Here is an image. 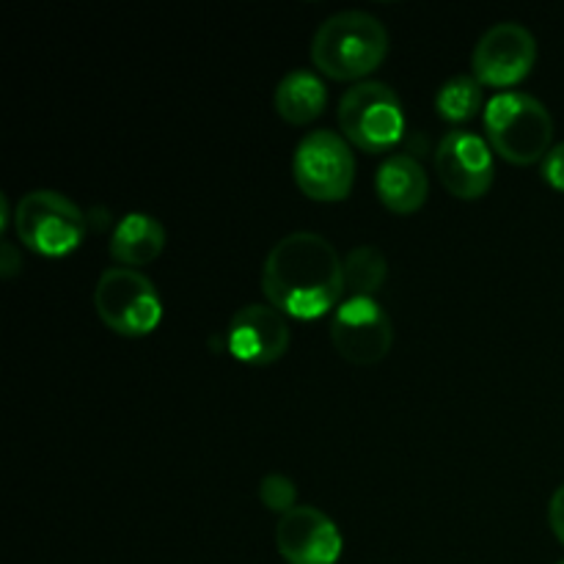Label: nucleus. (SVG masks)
<instances>
[{"label":"nucleus","instance_id":"1","mask_svg":"<svg viewBox=\"0 0 564 564\" xmlns=\"http://www.w3.org/2000/svg\"><path fill=\"white\" fill-rule=\"evenodd\" d=\"M345 259L323 235L292 231L264 257V301L284 317L301 323L328 317L345 301Z\"/></svg>","mask_w":564,"mask_h":564},{"label":"nucleus","instance_id":"2","mask_svg":"<svg viewBox=\"0 0 564 564\" xmlns=\"http://www.w3.org/2000/svg\"><path fill=\"white\" fill-rule=\"evenodd\" d=\"M389 55V33L367 11H339L317 28L312 39V64L325 77L356 83L372 75Z\"/></svg>","mask_w":564,"mask_h":564},{"label":"nucleus","instance_id":"3","mask_svg":"<svg viewBox=\"0 0 564 564\" xmlns=\"http://www.w3.org/2000/svg\"><path fill=\"white\" fill-rule=\"evenodd\" d=\"M485 141L512 165L543 163L554 149V119L532 94L501 91L485 105Z\"/></svg>","mask_w":564,"mask_h":564},{"label":"nucleus","instance_id":"4","mask_svg":"<svg viewBox=\"0 0 564 564\" xmlns=\"http://www.w3.org/2000/svg\"><path fill=\"white\" fill-rule=\"evenodd\" d=\"M341 138L367 154H389L405 135V110L394 88L378 80H364L347 88L339 99Z\"/></svg>","mask_w":564,"mask_h":564},{"label":"nucleus","instance_id":"5","mask_svg":"<svg viewBox=\"0 0 564 564\" xmlns=\"http://www.w3.org/2000/svg\"><path fill=\"white\" fill-rule=\"evenodd\" d=\"M17 237L28 251L44 259H64L86 237V215L72 198L55 191H31L17 202L11 215Z\"/></svg>","mask_w":564,"mask_h":564},{"label":"nucleus","instance_id":"6","mask_svg":"<svg viewBox=\"0 0 564 564\" xmlns=\"http://www.w3.org/2000/svg\"><path fill=\"white\" fill-rule=\"evenodd\" d=\"M94 306L105 328L124 339H143L163 323V301L158 286L141 270H105L94 286Z\"/></svg>","mask_w":564,"mask_h":564},{"label":"nucleus","instance_id":"7","mask_svg":"<svg viewBox=\"0 0 564 564\" xmlns=\"http://www.w3.org/2000/svg\"><path fill=\"white\" fill-rule=\"evenodd\" d=\"M292 176L312 202H345L356 185V158L339 132L314 130L297 143L292 154Z\"/></svg>","mask_w":564,"mask_h":564},{"label":"nucleus","instance_id":"8","mask_svg":"<svg viewBox=\"0 0 564 564\" xmlns=\"http://www.w3.org/2000/svg\"><path fill=\"white\" fill-rule=\"evenodd\" d=\"M330 345L356 367H375L394 345V325L389 312L375 297L347 295L330 314Z\"/></svg>","mask_w":564,"mask_h":564},{"label":"nucleus","instance_id":"9","mask_svg":"<svg viewBox=\"0 0 564 564\" xmlns=\"http://www.w3.org/2000/svg\"><path fill=\"white\" fill-rule=\"evenodd\" d=\"M538 64V39L521 22H499L479 36L471 55V75L485 88L507 91L532 75Z\"/></svg>","mask_w":564,"mask_h":564},{"label":"nucleus","instance_id":"10","mask_svg":"<svg viewBox=\"0 0 564 564\" xmlns=\"http://www.w3.org/2000/svg\"><path fill=\"white\" fill-rule=\"evenodd\" d=\"M435 174L449 196L460 202H477L494 187V149L477 132H446L435 149Z\"/></svg>","mask_w":564,"mask_h":564},{"label":"nucleus","instance_id":"11","mask_svg":"<svg viewBox=\"0 0 564 564\" xmlns=\"http://www.w3.org/2000/svg\"><path fill=\"white\" fill-rule=\"evenodd\" d=\"M275 549L286 564H336L345 551L339 527L317 507H295L279 518Z\"/></svg>","mask_w":564,"mask_h":564},{"label":"nucleus","instance_id":"12","mask_svg":"<svg viewBox=\"0 0 564 564\" xmlns=\"http://www.w3.org/2000/svg\"><path fill=\"white\" fill-rule=\"evenodd\" d=\"M226 347L248 367H270L290 350V323L270 303L242 306L226 328Z\"/></svg>","mask_w":564,"mask_h":564},{"label":"nucleus","instance_id":"13","mask_svg":"<svg viewBox=\"0 0 564 564\" xmlns=\"http://www.w3.org/2000/svg\"><path fill=\"white\" fill-rule=\"evenodd\" d=\"M380 204L394 215H413L427 204L430 176L411 154H389L375 176Z\"/></svg>","mask_w":564,"mask_h":564},{"label":"nucleus","instance_id":"14","mask_svg":"<svg viewBox=\"0 0 564 564\" xmlns=\"http://www.w3.org/2000/svg\"><path fill=\"white\" fill-rule=\"evenodd\" d=\"M165 248V229L158 218L147 213H130L116 224L110 235V257L119 262V268L138 270L143 264H152Z\"/></svg>","mask_w":564,"mask_h":564},{"label":"nucleus","instance_id":"15","mask_svg":"<svg viewBox=\"0 0 564 564\" xmlns=\"http://www.w3.org/2000/svg\"><path fill=\"white\" fill-rule=\"evenodd\" d=\"M273 105L279 119H284L286 124H312L314 119L323 116L325 105H328V88H325L323 77L314 75V72L292 69L275 86Z\"/></svg>","mask_w":564,"mask_h":564},{"label":"nucleus","instance_id":"16","mask_svg":"<svg viewBox=\"0 0 564 564\" xmlns=\"http://www.w3.org/2000/svg\"><path fill=\"white\" fill-rule=\"evenodd\" d=\"M482 83L474 75H455L438 88L435 94V113L449 124H466L477 119V113L485 105Z\"/></svg>","mask_w":564,"mask_h":564},{"label":"nucleus","instance_id":"17","mask_svg":"<svg viewBox=\"0 0 564 564\" xmlns=\"http://www.w3.org/2000/svg\"><path fill=\"white\" fill-rule=\"evenodd\" d=\"M389 279V262L375 246H358L345 257V286L356 297H375Z\"/></svg>","mask_w":564,"mask_h":564},{"label":"nucleus","instance_id":"18","mask_svg":"<svg viewBox=\"0 0 564 564\" xmlns=\"http://www.w3.org/2000/svg\"><path fill=\"white\" fill-rule=\"evenodd\" d=\"M259 499L264 501L268 510L279 512V518L295 510V507H301L297 505L295 485H292V479L281 477V474H270V477L262 479V485H259Z\"/></svg>","mask_w":564,"mask_h":564},{"label":"nucleus","instance_id":"19","mask_svg":"<svg viewBox=\"0 0 564 564\" xmlns=\"http://www.w3.org/2000/svg\"><path fill=\"white\" fill-rule=\"evenodd\" d=\"M543 180L549 182L554 191L564 193V143H556L543 160Z\"/></svg>","mask_w":564,"mask_h":564},{"label":"nucleus","instance_id":"20","mask_svg":"<svg viewBox=\"0 0 564 564\" xmlns=\"http://www.w3.org/2000/svg\"><path fill=\"white\" fill-rule=\"evenodd\" d=\"M549 523H551V532H554V538L564 545V485H560V488L554 490V496H551Z\"/></svg>","mask_w":564,"mask_h":564},{"label":"nucleus","instance_id":"21","mask_svg":"<svg viewBox=\"0 0 564 564\" xmlns=\"http://www.w3.org/2000/svg\"><path fill=\"white\" fill-rule=\"evenodd\" d=\"M20 270V262H17V251L11 242H3V259H0V273L6 275V279H11V275Z\"/></svg>","mask_w":564,"mask_h":564},{"label":"nucleus","instance_id":"22","mask_svg":"<svg viewBox=\"0 0 564 564\" xmlns=\"http://www.w3.org/2000/svg\"><path fill=\"white\" fill-rule=\"evenodd\" d=\"M560 564H564V560H562V562H560Z\"/></svg>","mask_w":564,"mask_h":564}]
</instances>
